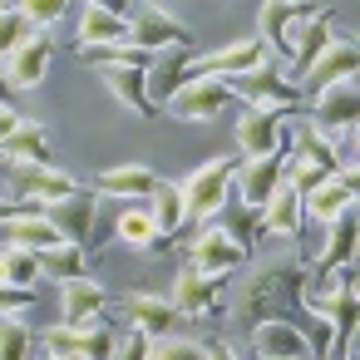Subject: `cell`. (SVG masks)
Here are the masks:
<instances>
[{"mask_svg": "<svg viewBox=\"0 0 360 360\" xmlns=\"http://www.w3.org/2000/svg\"><path fill=\"white\" fill-rule=\"evenodd\" d=\"M301 291H306V266L301 262H262L237 291L232 330H257L262 321H291L286 311L301 306Z\"/></svg>", "mask_w": 360, "mask_h": 360, "instance_id": "1", "label": "cell"}, {"mask_svg": "<svg viewBox=\"0 0 360 360\" xmlns=\"http://www.w3.org/2000/svg\"><path fill=\"white\" fill-rule=\"evenodd\" d=\"M232 178H237V158H212L202 163L183 188V217L188 222H212L222 207H227V193H232Z\"/></svg>", "mask_w": 360, "mask_h": 360, "instance_id": "2", "label": "cell"}, {"mask_svg": "<svg viewBox=\"0 0 360 360\" xmlns=\"http://www.w3.org/2000/svg\"><path fill=\"white\" fill-rule=\"evenodd\" d=\"M129 45L153 60V55H168V50H193V30L163 6H139L129 15Z\"/></svg>", "mask_w": 360, "mask_h": 360, "instance_id": "3", "label": "cell"}, {"mask_svg": "<svg viewBox=\"0 0 360 360\" xmlns=\"http://www.w3.org/2000/svg\"><path fill=\"white\" fill-rule=\"evenodd\" d=\"M262 65H271V60H266V45L252 35V40H232V45L212 50V55H193L188 75L193 79H222V84H232V79H242V75H252Z\"/></svg>", "mask_w": 360, "mask_h": 360, "instance_id": "4", "label": "cell"}, {"mask_svg": "<svg viewBox=\"0 0 360 360\" xmlns=\"http://www.w3.org/2000/svg\"><path fill=\"white\" fill-rule=\"evenodd\" d=\"M119 350V335L109 321L89 326V330H75V326H50L45 330V355L50 360H114Z\"/></svg>", "mask_w": 360, "mask_h": 360, "instance_id": "5", "label": "cell"}, {"mask_svg": "<svg viewBox=\"0 0 360 360\" xmlns=\"http://www.w3.org/2000/svg\"><path fill=\"white\" fill-rule=\"evenodd\" d=\"M40 217H45V222L60 232V242H70V247H84V252H89L94 217H99V193H94V188H79L75 198H65V202H50Z\"/></svg>", "mask_w": 360, "mask_h": 360, "instance_id": "6", "label": "cell"}, {"mask_svg": "<svg viewBox=\"0 0 360 360\" xmlns=\"http://www.w3.org/2000/svg\"><path fill=\"white\" fill-rule=\"evenodd\" d=\"M232 89V99H242L247 109H296L301 104V89L296 84H286L281 75H276V65H262V70H252V75H242V79H232L227 84Z\"/></svg>", "mask_w": 360, "mask_h": 360, "instance_id": "7", "label": "cell"}, {"mask_svg": "<svg viewBox=\"0 0 360 360\" xmlns=\"http://www.w3.org/2000/svg\"><path fill=\"white\" fill-rule=\"evenodd\" d=\"M355 114H360V84L355 79H340L330 89H321L311 99V129L335 139V134H350L355 129Z\"/></svg>", "mask_w": 360, "mask_h": 360, "instance_id": "8", "label": "cell"}, {"mask_svg": "<svg viewBox=\"0 0 360 360\" xmlns=\"http://www.w3.org/2000/svg\"><path fill=\"white\" fill-rule=\"evenodd\" d=\"M281 178H286V153H266V158H237V178H232V188H237L242 207L262 212V207H266V198L281 188Z\"/></svg>", "mask_w": 360, "mask_h": 360, "instance_id": "9", "label": "cell"}, {"mask_svg": "<svg viewBox=\"0 0 360 360\" xmlns=\"http://www.w3.org/2000/svg\"><path fill=\"white\" fill-rule=\"evenodd\" d=\"M237 148H242V158L286 153V114L281 109H247L237 119Z\"/></svg>", "mask_w": 360, "mask_h": 360, "instance_id": "10", "label": "cell"}, {"mask_svg": "<svg viewBox=\"0 0 360 360\" xmlns=\"http://www.w3.org/2000/svg\"><path fill=\"white\" fill-rule=\"evenodd\" d=\"M50 65H55V40L50 35H30L15 55L0 60V79H6L11 89H40Z\"/></svg>", "mask_w": 360, "mask_h": 360, "instance_id": "11", "label": "cell"}, {"mask_svg": "<svg viewBox=\"0 0 360 360\" xmlns=\"http://www.w3.org/2000/svg\"><path fill=\"white\" fill-rule=\"evenodd\" d=\"M227 104H232V89H227L222 79H188V84L168 99V109H173L178 119H188V124H212Z\"/></svg>", "mask_w": 360, "mask_h": 360, "instance_id": "12", "label": "cell"}, {"mask_svg": "<svg viewBox=\"0 0 360 360\" xmlns=\"http://www.w3.org/2000/svg\"><path fill=\"white\" fill-rule=\"evenodd\" d=\"M242 262H247V252L222 227H202L198 232V242H193V271H202L207 281H227Z\"/></svg>", "mask_w": 360, "mask_h": 360, "instance_id": "13", "label": "cell"}, {"mask_svg": "<svg viewBox=\"0 0 360 360\" xmlns=\"http://www.w3.org/2000/svg\"><path fill=\"white\" fill-rule=\"evenodd\" d=\"M6 168H11L15 193H20V198H30L35 207H50V202H65V198H75V193H79V183H75L70 173H60L55 163H50V168H20V163H6Z\"/></svg>", "mask_w": 360, "mask_h": 360, "instance_id": "14", "label": "cell"}, {"mask_svg": "<svg viewBox=\"0 0 360 360\" xmlns=\"http://www.w3.org/2000/svg\"><path fill=\"white\" fill-rule=\"evenodd\" d=\"M188 65H193V50H168V55H153V60H148V70H143V89H148V104H153L158 114H163L168 99L193 79Z\"/></svg>", "mask_w": 360, "mask_h": 360, "instance_id": "15", "label": "cell"}, {"mask_svg": "<svg viewBox=\"0 0 360 360\" xmlns=\"http://www.w3.org/2000/svg\"><path fill=\"white\" fill-rule=\"evenodd\" d=\"M60 306H65V321H60V326L89 330V326L104 321L109 296H104V286H99L94 276H75V281H60Z\"/></svg>", "mask_w": 360, "mask_h": 360, "instance_id": "16", "label": "cell"}, {"mask_svg": "<svg viewBox=\"0 0 360 360\" xmlns=\"http://www.w3.org/2000/svg\"><path fill=\"white\" fill-rule=\"evenodd\" d=\"M355 70H360V50H355L350 40H330V45L311 60V70L301 75V84H306L311 94H321V89L340 84V79H355Z\"/></svg>", "mask_w": 360, "mask_h": 360, "instance_id": "17", "label": "cell"}, {"mask_svg": "<svg viewBox=\"0 0 360 360\" xmlns=\"http://www.w3.org/2000/svg\"><path fill=\"white\" fill-rule=\"evenodd\" d=\"M252 335V350L257 360H311V345H306V330L291 326V321H262Z\"/></svg>", "mask_w": 360, "mask_h": 360, "instance_id": "18", "label": "cell"}, {"mask_svg": "<svg viewBox=\"0 0 360 360\" xmlns=\"http://www.w3.org/2000/svg\"><path fill=\"white\" fill-rule=\"evenodd\" d=\"M301 212H306V222H335L340 212H355V178H345V173H330L321 188H311L306 198H301Z\"/></svg>", "mask_w": 360, "mask_h": 360, "instance_id": "19", "label": "cell"}, {"mask_svg": "<svg viewBox=\"0 0 360 360\" xmlns=\"http://www.w3.org/2000/svg\"><path fill=\"white\" fill-rule=\"evenodd\" d=\"M326 6H286V0H266V6L257 11V40L262 45H276L281 55H291V30H296V20H311V15H321Z\"/></svg>", "mask_w": 360, "mask_h": 360, "instance_id": "20", "label": "cell"}, {"mask_svg": "<svg viewBox=\"0 0 360 360\" xmlns=\"http://www.w3.org/2000/svg\"><path fill=\"white\" fill-rule=\"evenodd\" d=\"M124 316H129V326H134L139 335H148V340L173 335V321H178V311L168 306V296H148V291H129V296H124Z\"/></svg>", "mask_w": 360, "mask_h": 360, "instance_id": "21", "label": "cell"}, {"mask_svg": "<svg viewBox=\"0 0 360 360\" xmlns=\"http://www.w3.org/2000/svg\"><path fill=\"white\" fill-rule=\"evenodd\" d=\"M0 158H6V163H20V168H50V163H55V153H50V129L20 119V129L0 143Z\"/></svg>", "mask_w": 360, "mask_h": 360, "instance_id": "22", "label": "cell"}, {"mask_svg": "<svg viewBox=\"0 0 360 360\" xmlns=\"http://www.w3.org/2000/svg\"><path fill=\"white\" fill-rule=\"evenodd\" d=\"M0 232H6V247H11V252H30V257H45V252L60 247V232H55L40 212H15Z\"/></svg>", "mask_w": 360, "mask_h": 360, "instance_id": "23", "label": "cell"}, {"mask_svg": "<svg viewBox=\"0 0 360 360\" xmlns=\"http://www.w3.org/2000/svg\"><path fill=\"white\" fill-rule=\"evenodd\" d=\"M99 79L109 84V94H114L129 114H139V119H158V109L148 104V89H143V70H134V65H104Z\"/></svg>", "mask_w": 360, "mask_h": 360, "instance_id": "24", "label": "cell"}, {"mask_svg": "<svg viewBox=\"0 0 360 360\" xmlns=\"http://www.w3.org/2000/svg\"><path fill=\"white\" fill-rule=\"evenodd\" d=\"M222 281H207L202 271H193V266H183L178 271V281H173V296H168V306L178 311V316H207L212 306H217V291Z\"/></svg>", "mask_w": 360, "mask_h": 360, "instance_id": "25", "label": "cell"}, {"mask_svg": "<svg viewBox=\"0 0 360 360\" xmlns=\"http://www.w3.org/2000/svg\"><path fill=\"white\" fill-rule=\"evenodd\" d=\"M114 237L124 242V247H134V252H148V257H163L173 242L153 227V217H148V207H124L119 212V222H114Z\"/></svg>", "mask_w": 360, "mask_h": 360, "instance_id": "26", "label": "cell"}, {"mask_svg": "<svg viewBox=\"0 0 360 360\" xmlns=\"http://www.w3.org/2000/svg\"><path fill=\"white\" fill-rule=\"evenodd\" d=\"M355 262V212H340L335 222H326V242L311 262V271H340Z\"/></svg>", "mask_w": 360, "mask_h": 360, "instance_id": "27", "label": "cell"}, {"mask_svg": "<svg viewBox=\"0 0 360 360\" xmlns=\"http://www.w3.org/2000/svg\"><path fill=\"white\" fill-rule=\"evenodd\" d=\"M79 45H129V15L109 6H84L79 11Z\"/></svg>", "mask_w": 360, "mask_h": 360, "instance_id": "28", "label": "cell"}, {"mask_svg": "<svg viewBox=\"0 0 360 360\" xmlns=\"http://www.w3.org/2000/svg\"><path fill=\"white\" fill-rule=\"evenodd\" d=\"M262 227L271 232V237H301V227H306V212H301V193H291L286 183L266 198V207H262Z\"/></svg>", "mask_w": 360, "mask_h": 360, "instance_id": "29", "label": "cell"}, {"mask_svg": "<svg viewBox=\"0 0 360 360\" xmlns=\"http://www.w3.org/2000/svg\"><path fill=\"white\" fill-rule=\"evenodd\" d=\"M326 45H330V11H321L311 20H296V30H291V65H296V75H306L311 60Z\"/></svg>", "mask_w": 360, "mask_h": 360, "instance_id": "30", "label": "cell"}, {"mask_svg": "<svg viewBox=\"0 0 360 360\" xmlns=\"http://www.w3.org/2000/svg\"><path fill=\"white\" fill-rule=\"evenodd\" d=\"M163 178L153 173V168H143V163H124V168H109L104 178H99V193L104 198H148L153 188H158Z\"/></svg>", "mask_w": 360, "mask_h": 360, "instance_id": "31", "label": "cell"}, {"mask_svg": "<svg viewBox=\"0 0 360 360\" xmlns=\"http://www.w3.org/2000/svg\"><path fill=\"white\" fill-rule=\"evenodd\" d=\"M148 217H153V227H158V232L173 242V237L188 227V217H183V188L163 178V183L148 193Z\"/></svg>", "mask_w": 360, "mask_h": 360, "instance_id": "32", "label": "cell"}, {"mask_svg": "<svg viewBox=\"0 0 360 360\" xmlns=\"http://www.w3.org/2000/svg\"><path fill=\"white\" fill-rule=\"evenodd\" d=\"M291 143H296V163H311V168H321V173H340V148H335V139L316 134L311 124H301V129H291Z\"/></svg>", "mask_w": 360, "mask_h": 360, "instance_id": "33", "label": "cell"}, {"mask_svg": "<svg viewBox=\"0 0 360 360\" xmlns=\"http://www.w3.org/2000/svg\"><path fill=\"white\" fill-rule=\"evenodd\" d=\"M40 271H45V276H55V281L89 276V252H84V247H70V242H60L55 252H45V257H40Z\"/></svg>", "mask_w": 360, "mask_h": 360, "instance_id": "34", "label": "cell"}, {"mask_svg": "<svg viewBox=\"0 0 360 360\" xmlns=\"http://www.w3.org/2000/svg\"><path fill=\"white\" fill-rule=\"evenodd\" d=\"M45 271H40V257H30V252H0V281L6 286H20V291H35V281H40Z\"/></svg>", "mask_w": 360, "mask_h": 360, "instance_id": "35", "label": "cell"}, {"mask_svg": "<svg viewBox=\"0 0 360 360\" xmlns=\"http://www.w3.org/2000/svg\"><path fill=\"white\" fill-rule=\"evenodd\" d=\"M222 232H227V237H232V242L252 257V252H257V242H262V212H252V207H242V202H237V207L227 212Z\"/></svg>", "mask_w": 360, "mask_h": 360, "instance_id": "36", "label": "cell"}, {"mask_svg": "<svg viewBox=\"0 0 360 360\" xmlns=\"http://www.w3.org/2000/svg\"><path fill=\"white\" fill-rule=\"evenodd\" d=\"M35 355V335L20 321H0V360H30Z\"/></svg>", "mask_w": 360, "mask_h": 360, "instance_id": "37", "label": "cell"}, {"mask_svg": "<svg viewBox=\"0 0 360 360\" xmlns=\"http://www.w3.org/2000/svg\"><path fill=\"white\" fill-rule=\"evenodd\" d=\"M148 360H207L202 340H183V335H163L148 345Z\"/></svg>", "mask_w": 360, "mask_h": 360, "instance_id": "38", "label": "cell"}, {"mask_svg": "<svg viewBox=\"0 0 360 360\" xmlns=\"http://www.w3.org/2000/svg\"><path fill=\"white\" fill-rule=\"evenodd\" d=\"M15 15H20L35 35H50V25L65 15V6H60V0H25V6H15Z\"/></svg>", "mask_w": 360, "mask_h": 360, "instance_id": "39", "label": "cell"}, {"mask_svg": "<svg viewBox=\"0 0 360 360\" xmlns=\"http://www.w3.org/2000/svg\"><path fill=\"white\" fill-rule=\"evenodd\" d=\"M35 30L15 15V6H0V60H6V55H15L25 40H30Z\"/></svg>", "mask_w": 360, "mask_h": 360, "instance_id": "40", "label": "cell"}, {"mask_svg": "<svg viewBox=\"0 0 360 360\" xmlns=\"http://www.w3.org/2000/svg\"><path fill=\"white\" fill-rule=\"evenodd\" d=\"M35 306V291H20V286H6L0 281V321H15L20 311Z\"/></svg>", "mask_w": 360, "mask_h": 360, "instance_id": "41", "label": "cell"}, {"mask_svg": "<svg viewBox=\"0 0 360 360\" xmlns=\"http://www.w3.org/2000/svg\"><path fill=\"white\" fill-rule=\"evenodd\" d=\"M148 335H139V330H129L124 340H119V350H114V360H148Z\"/></svg>", "mask_w": 360, "mask_h": 360, "instance_id": "42", "label": "cell"}, {"mask_svg": "<svg viewBox=\"0 0 360 360\" xmlns=\"http://www.w3.org/2000/svg\"><path fill=\"white\" fill-rule=\"evenodd\" d=\"M15 129H20V114H15V109L6 104V109H0V143H6V139H11Z\"/></svg>", "mask_w": 360, "mask_h": 360, "instance_id": "43", "label": "cell"}, {"mask_svg": "<svg viewBox=\"0 0 360 360\" xmlns=\"http://www.w3.org/2000/svg\"><path fill=\"white\" fill-rule=\"evenodd\" d=\"M207 360H237V355H232L227 340H212V345H207Z\"/></svg>", "mask_w": 360, "mask_h": 360, "instance_id": "44", "label": "cell"}, {"mask_svg": "<svg viewBox=\"0 0 360 360\" xmlns=\"http://www.w3.org/2000/svg\"><path fill=\"white\" fill-rule=\"evenodd\" d=\"M11 217H15V202H6V198H0V227H6Z\"/></svg>", "mask_w": 360, "mask_h": 360, "instance_id": "45", "label": "cell"}, {"mask_svg": "<svg viewBox=\"0 0 360 360\" xmlns=\"http://www.w3.org/2000/svg\"><path fill=\"white\" fill-rule=\"evenodd\" d=\"M6 104H11V84H6V79H0V109H6Z\"/></svg>", "mask_w": 360, "mask_h": 360, "instance_id": "46", "label": "cell"}, {"mask_svg": "<svg viewBox=\"0 0 360 360\" xmlns=\"http://www.w3.org/2000/svg\"><path fill=\"white\" fill-rule=\"evenodd\" d=\"M40 360H50V355H40Z\"/></svg>", "mask_w": 360, "mask_h": 360, "instance_id": "47", "label": "cell"}]
</instances>
